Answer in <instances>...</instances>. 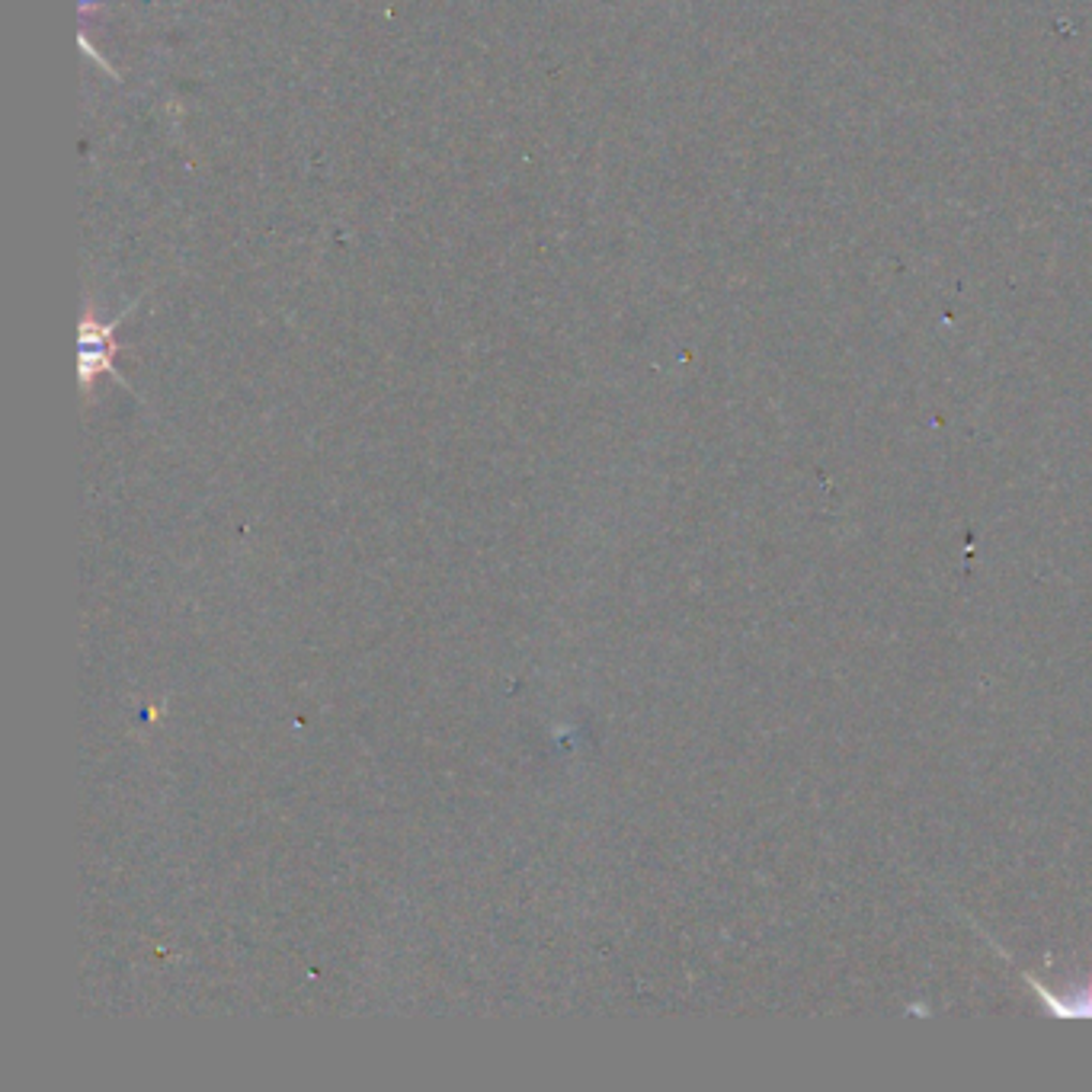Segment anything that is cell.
Returning <instances> with one entry per match:
<instances>
[{
  "label": "cell",
  "instance_id": "cell-1",
  "mask_svg": "<svg viewBox=\"0 0 1092 1092\" xmlns=\"http://www.w3.org/2000/svg\"><path fill=\"white\" fill-rule=\"evenodd\" d=\"M116 324L119 321L96 324L93 315H87V321L80 328V378H84L87 391H90V384L100 371H112V353H116L112 331H116Z\"/></svg>",
  "mask_w": 1092,
  "mask_h": 1092
}]
</instances>
